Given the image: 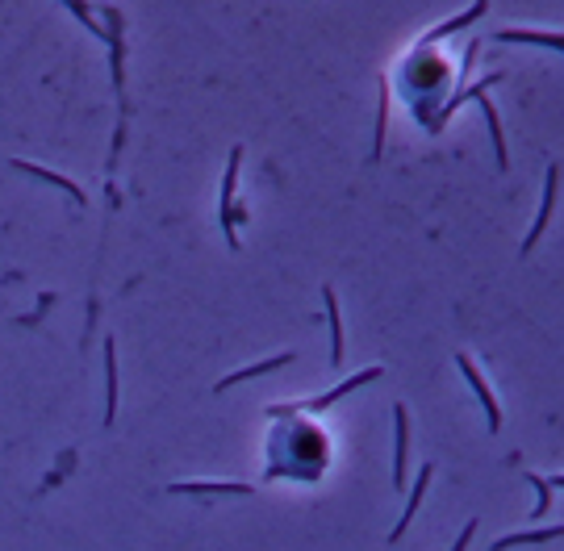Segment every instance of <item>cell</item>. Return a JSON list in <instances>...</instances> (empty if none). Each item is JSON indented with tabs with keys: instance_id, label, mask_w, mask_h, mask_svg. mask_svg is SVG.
<instances>
[{
	"instance_id": "e0dca14e",
	"label": "cell",
	"mask_w": 564,
	"mask_h": 551,
	"mask_svg": "<svg viewBox=\"0 0 564 551\" xmlns=\"http://www.w3.org/2000/svg\"><path fill=\"white\" fill-rule=\"evenodd\" d=\"M473 535H477V518H473V522H464V535L456 539V547H452V551H464V547H468V539H473Z\"/></svg>"
},
{
	"instance_id": "8fae6325",
	"label": "cell",
	"mask_w": 564,
	"mask_h": 551,
	"mask_svg": "<svg viewBox=\"0 0 564 551\" xmlns=\"http://www.w3.org/2000/svg\"><path fill=\"white\" fill-rule=\"evenodd\" d=\"M322 301H326V318H331V364H343V318H339V297L331 284L322 289Z\"/></svg>"
},
{
	"instance_id": "7c38bea8",
	"label": "cell",
	"mask_w": 564,
	"mask_h": 551,
	"mask_svg": "<svg viewBox=\"0 0 564 551\" xmlns=\"http://www.w3.org/2000/svg\"><path fill=\"white\" fill-rule=\"evenodd\" d=\"M493 38H498V42H527V46H552V51H564V34H544V30H498Z\"/></svg>"
},
{
	"instance_id": "2e32d148",
	"label": "cell",
	"mask_w": 564,
	"mask_h": 551,
	"mask_svg": "<svg viewBox=\"0 0 564 551\" xmlns=\"http://www.w3.org/2000/svg\"><path fill=\"white\" fill-rule=\"evenodd\" d=\"M527 481H531V489L539 493V506H535V518H544V514L552 510V485L544 481V476H535V472H527Z\"/></svg>"
},
{
	"instance_id": "9c48e42d",
	"label": "cell",
	"mask_w": 564,
	"mask_h": 551,
	"mask_svg": "<svg viewBox=\"0 0 564 551\" xmlns=\"http://www.w3.org/2000/svg\"><path fill=\"white\" fill-rule=\"evenodd\" d=\"M431 472H435V468H431V460H427V464H422V468H418V481H414V489H410V506H406V514H402V518H397V526H393V535H389L393 543H397V539H402V535H406V526L414 522V514H418V506H422V493H427V485H431Z\"/></svg>"
},
{
	"instance_id": "3957f363",
	"label": "cell",
	"mask_w": 564,
	"mask_h": 551,
	"mask_svg": "<svg viewBox=\"0 0 564 551\" xmlns=\"http://www.w3.org/2000/svg\"><path fill=\"white\" fill-rule=\"evenodd\" d=\"M168 493H184V497H226V493H234V497H247V493H255V485H243V481H176V485H168Z\"/></svg>"
},
{
	"instance_id": "277c9868",
	"label": "cell",
	"mask_w": 564,
	"mask_h": 551,
	"mask_svg": "<svg viewBox=\"0 0 564 551\" xmlns=\"http://www.w3.org/2000/svg\"><path fill=\"white\" fill-rule=\"evenodd\" d=\"M556 188H560V167L552 163V167H548V180H544V201H539V213H535V226H531V234L523 238V255H531V247L539 243V234H544V226L552 222V205H556Z\"/></svg>"
},
{
	"instance_id": "5b68a950",
	"label": "cell",
	"mask_w": 564,
	"mask_h": 551,
	"mask_svg": "<svg viewBox=\"0 0 564 551\" xmlns=\"http://www.w3.org/2000/svg\"><path fill=\"white\" fill-rule=\"evenodd\" d=\"M239 163H243V147H234V151H230V163H226V180H222V234L230 238V247L239 243V238H234V222H230L234 188H239Z\"/></svg>"
},
{
	"instance_id": "ac0fdd59",
	"label": "cell",
	"mask_w": 564,
	"mask_h": 551,
	"mask_svg": "<svg viewBox=\"0 0 564 551\" xmlns=\"http://www.w3.org/2000/svg\"><path fill=\"white\" fill-rule=\"evenodd\" d=\"M548 485H552V489H556V485H560V489H564V472H560V476H556V481H548Z\"/></svg>"
},
{
	"instance_id": "4fadbf2b",
	"label": "cell",
	"mask_w": 564,
	"mask_h": 551,
	"mask_svg": "<svg viewBox=\"0 0 564 551\" xmlns=\"http://www.w3.org/2000/svg\"><path fill=\"white\" fill-rule=\"evenodd\" d=\"M117 418V347L105 343V422Z\"/></svg>"
},
{
	"instance_id": "8992f818",
	"label": "cell",
	"mask_w": 564,
	"mask_h": 551,
	"mask_svg": "<svg viewBox=\"0 0 564 551\" xmlns=\"http://www.w3.org/2000/svg\"><path fill=\"white\" fill-rule=\"evenodd\" d=\"M13 167H17V172H26V176H38V180H46V184L63 188V193L72 197L76 205H88V193H84L80 184H72V180H67L63 172H51V167H42V163H30V159H13Z\"/></svg>"
},
{
	"instance_id": "9a60e30c",
	"label": "cell",
	"mask_w": 564,
	"mask_h": 551,
	"mask_svg": "<svg viewBox=\"0 0 564 551\" xmlns=\"http://www.w3.org/2000/svg\"><path fill=\"white\" fill-rule=\"evenodd\" d=\"M544 539H564V526H544V531H519V535H506L493 543V551H506L514 543H544Z\"/></svg>"
},
{
	"instance_id": "30bf717a",
	"label": "cell",
	"mask_w": 564,
	"mask_h": 551,
	"mask_svg": "<svg viewBox=\"0 0 564 551\" xmlns=\"http://www.w3.org/2000/svg\"><path fill=\"white\" fill-rule=\"evenodd\" d=\"M293 351H285V355H272V359H264V364H251V368H243V372H230V376H222L218 380V393H226L230 385H239V380H251V376H264V372H276V368H285V364H293Z\"/></svg>"
},
{
	"instance_id": "6da1fadb",
	"label": "cell",
	"mask_w": 564,
	"mask_h": 551,
	"mask_svg": "<svg viewBox=\"0 0 564 551\" xmlns=\"http://www.w3.org/2000/svg\"><path fill=\"white\" fill-rule=\"evenodd\" d=\"M456 368L464 372V380L473 385V393L481 397V410H485V422H489V430H498L502 426V405H498V397H493V389H489V380L481 376V368L473 364V355H456Z\"/></svg>"
},
{
	"instance_id": "5bb4252c",
	"label": "cell",
	"mask_w": 564,
	"mask_h": 551,
	"mask_svg": "<svg viewBox=\"0 0 564 551\" xmlns=\"http://www.w3.org/2000/svg\"><path fill=\"white\" fill-rule=\"evenodd\" d=\"M477 17H485V0H477V5L468 9V13H460V17H448V21H443V26H435V30L427 34V42H422V46H431V42H439V38H448V34H456V30H464V26H473Z\"/></svg>"
},
{
	"instance_id": "7a4b0ae2",
	"label": "cell",
	"mask_w": 564,
	"mask_h": 551,
	"mask_svg": "<svg viewBox=\"0 0 564 551\" xmlns=\"http://www.w3.org/2000/svg\"><path fill=\"white\" fill-rule=\"evenodd\" d=\"M406 447H410V414L406 405H393V489H406Z\"/></svg>"
},
{
	"instance_id": "52a82bcc",
	"label": "cell",
	"mask_w": 564,
	"mask_h": 551,
	"mask_svg": "<svg viewBox=\"0 0 564 551\" xmlns=\"http://www.w3.org/2000/svg\"><path fill=\"white\" fill-rule=\"evenodd\" d=\"M385 368H364V372H356L351 380H343L339 389H331V393H322V397H314V401H301V410H326V405H335L339 397H347V393H356L360 385H368V380H376Z\"/></svg>"
},
{
	"instance_id": "ba28073f",
	"label": "cell",
	"mask_w": 564,
	"mask_h": 551,
	"mask_svg": "<svg viewBox=\"0 0 564 551\" xmlns=\"http://www.w3.org/2000/svg\"><path fill=\"white\" fill-rule=\"evenodd\" d=\"M477 101H481V113H485V122H489V134H493V151H498V172H506V167H510L506 134H502V117H498V109H493V101H489V88L477 92Z\"/></svg>"
}]
</instances>
